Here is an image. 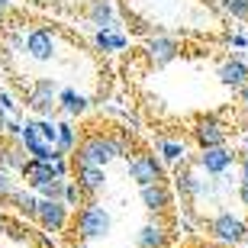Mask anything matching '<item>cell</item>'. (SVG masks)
<instances>
[{
    "label": "cell",
    "mask_w": 248,
    "mask_h": 248,
    "mask_svg": "<svg viewBox=\"0 0 248 248\" xmlns=\"http://www.w3.org/2000/svg\"><path fill=\"white\" fill-rule=\"evenodd\" d=\"M132 145L129 132H103V129H91L84 132L78 148L71 155L74 168H107L113 165L116 158H123Z\"/></svg>",
    "instance_id": "cell-1"
},
{
    "label": "cell",
    "mask_w": 248,
    "mask_h": 248,
    "mask_svg": "<svg viewBox=\"0 0 248 248\" xmlns=\"http://www.w3.org/2000/svg\"><path fill=\"white\" fill-rule=\"evenodd\" d=\"M110 229H113V216L100 200H84V206L74 210V232H78V242L107 239Z\"/></svg>",
    "instance_id": "cell-2"
},
{
    "label": "cell",
    "mask_w": 248,
    "mask_h": 248,
    "mask_svg": "<svg viewBox=\"0 0 248 248\" xmlns=\"http://www.w3.org/2000/svg\"><path fill=\"white\" fill-rule=\"evenodd\" d=\"M23 55L36 64H48L58 58V48H62V36H58L55 26H23Z\"/></svg>",
    "instance_id": "cell-3"
},
{
    "label": "cell",
    "mask_w": 248,
    "mask_h": 248,
    "mask_svg": "<svg viewBox=\"0 0 248 248\" xmlns=\"http://www.w3.org/2000/svg\"><path fill=\"white\" fill-rule=\"evenodd\" d=\"M58 91H62L58 81H52V78H36L32 84H26V100H23V107L32 110L39 120H48V116L58 113Z\"/></svg>",
    "instance_id": "cell-4"
},
{
    "label": "cell",
    "mask_w": 248,
    "mask_h": 248,
    "mask_svg": "<svg viewBox=\"0 0 248 248\" xmlns=\"http://www.w3.org/2000/svg\"><path fill=\"white\" fill-rule=\"evenodd\" d=\"M206 235H210L216 245H242L248 242V222L239 219V216H232V213H216L213 219H206Z\"/></svg>",
    "instance_id": "cell-5"
},
{
    "label": "cell",
    "mask_w": 248,
    "mask_h": 248,
    "mask_svg": "<svg viewBox=\"0 0 248 248\" xmlns=\"http://www.w3.org/2000/svg\"><path fill=\"white\" fill-rule=\"evenodd\" d=\"M129 177L136 181L139 187H152V184H165V165H161V158L155 152H136V155H129Z\"/></svg>",
    "instance_id": "cell-6"
},
{
    "label": "cell",
    "mask_w": 248,
    "mask_h": 248,
    "mask_svg": "<svg viewBox=\"0 0 248 248\" xmlns=\"http://www.w3.org/2000/svg\"><path fill=\"white\" fill-rule=\"evenodd\" d=\"M190 165L197 168V171H203L206 177H222L232 165H235V152H232L229 145H219V148H200V152L193 155Z\"/></svg>",
    "instance_id": "cell-7"
},
{
    "label": "cell",
    "mask_w": 248,
    "mask_h": 248,
    "mask_svg": "<svg viewBox=\"0 0 248 248\" xmlns=\"http://www.w3.org/2000/svg\"><path fill=\"white\" fill-rule=\"evenodd\" d=\"M193 142L200 148H219L229 142V129L219 116H200L193 123Z\"/></svg>",
    "instance_id": "cell-8"
},
{
    "label": "cell",
    "mask_w": 248,
    "mask_h": 248,
    "mask_svg": "<svg viewBox=\"0 0 248 248\" xmlns=\"http://www.w3.org/2000/svg\"><path fill=\"white\" fill-rule=\"evenodd\" d=\"M87 23L97 26V32H123V23L116 16V3L113 0H87Z\"/></svg>",
    "instance_id": "cell-9"
},
{
    "label": "cell",
    "mask_w": 248,
    "mask_h": 248,
    "mask_svg": "<svg viewBox=\"0 0 248 248\" xmlns=\"http://www.w3.org/2000/svg\"><path fill=\"white\" fill-rule=\"evenodd\" d=\"M177 55H181V46H177V39H174V36L152 32V36L145 39V58L155 64V68H165V64H171Z\"/></svg>",
    "instance_id": "cell-10"
},
{
    "label": "cell",
    "mask_w": 248,
    "mask_h": 248,
    "mask_svg": "<svg viewBox=\"0 0 248 248\" xmlns=\"http://www.w3.org/2000/svg\"><path fill=\"white\" fill-rule=\"evenodd\" d=\"M71 219V210L62 200H39V216L36 222L42 226V232H64Z\"/></svg>",
    "instance_id": "cell-11"
},
{
    "label": "cell",
    "mask_w": 248,
    "mask_h": 248,
    "mask_svg": "<svg viewBox=\"0 0 248 248\" xmlns=\"http://www.w3.org/2000/svg\"><path fill=\"white\" fill-rule=\"evenodd\" d=\"M174 232L168 229V222L161 216H152L145 226H139L136 232V248H168Z\"/></svg>",
    "instance_id": "cell-12"
},
{
    "label": "cell",
    "mask_w": 248,
    "mask_h": 248,
    "mask_svg": "<svg viewBox=\"0 0 248 248\" xmlns=\"http://www.w3.org/2000/svg\"><path fill=\"white\" fill-rule=\"evenodd\" d=\"M19 145L26 148V155L32 158V161H48V158L55 155V148H52L46 139H42V132H39V123H36V120H26V123H23Z\"/></svg>",
    "instance_id": "cell-13"
},
{
    "label": "cell",
    "mask_w": 248,
    "mask_h": 248,
    "mask_svg": "<svg viewBox=\"0 0 248 248\" xmlns=\"http://www.w3.org/2000/svg\"><path fill=\"white\" fill-rule=\"evenodd\" d=\"M139 200L152 216H168L174 206V193L168 184H152V187H139Z\"/></svg>",
    "instance_id": "cell-14"
},
{
    "label": "cell",
    "mask_w": 248,
    "mask_h": 248,
    "mask_svg": "<svg viewBox=\"0 0 248 248\" xmlns=\"http://www.w3.org/2000/svg\"><path fill=\"white\" fill-rule=\"evenodd\" d=\"M71 181L81 187L84 197H100L107 190V168H74L71 171Z\"/></svg>",
    "instance_id": "cell-15"
},
{
    "label": "cell",
    "mask_w": 248,
    "mask_h": 248,
    "mask_svg": "<svg viewBox=\"0 0 248 248\" xmlns=\"http://www.w3.org/2000/svg\"><path fill=\"white\" fill-rule=\"evenodd\" d=\"M91 97L87 93H81L78 87H62L58 91V113H64V120H78V116H84V113L91 110Z\"/></svg>",
    "instance_id": "cell-16"
},
{
    "label": "cell",
    "mask_w": 248,
    "mask_h": 248,
    "mask_svg": "<svg viewBox=\"0 0 248 248\" xmlns=\"http://www.w3.org/2000/svg\"><path fill=\"white\" fill-rule=\"evenodd\" d=\"M216 78H219L222 87H229V91L239 93L242 87L248 84V62H242V58H226V62L219 64Z\"/></svg>",
    "instance_id": "cell-17"
},
{
    "label": "cell",
    "mask_w": 248,
    "mask_h": 248,
    "mask_svg": "<svg viewBox=\"0 0 248 248\" xmlns=\"http://www.w3.org/2000/svg\"><path fill=\"white\" fill-rule=\"evenodd\" d=\"M26 161H29V155H26V148L19 145L16 139L0 136V168H7V171H13V174H23Z\"/></svg>",
    "instance_id": "cell-18"
},
{
    "label": "cell",
    "mask_w": 248,
    "mask_h": 248,
    "mask_svg": "<svg viewBox=\"0 0 248 248\" xmlns=\"http://www.w3.org/2000/svg\"><path fill=\"white\" fill-rule=\"evenodd\" d=\"M155 155L161 158V165H184L187 161V145L184 139H155Z\"/></svg>",
    "instance_id": "cell-19"
},
{
    "label": "cell",
    "mask_w": 248,
    "mask_h": 248,
    "mask_svg": "<svg viewBox=\"0 0 248 248\" xmlns=\"http://www.w3.org/2000/svg\"><path fill=\"white\" fill-rule=\"evenodd\" d=\"M39 200H42V197H39L36 190H29V187H19V190L10 197V206H13L19 216H26V219L36 222V216H39Z\"/></svg>",
    "instance_id": "cell-20"
},
{
    "label": "cell",
    "mask_w": 248,
    "mask_h": 248,
    "mask_svg": "<svg viewBox=\"0 0 248 248\" xmlns=\"http://www.w3.org/2000/svg\"><path fill=\"white\" fill-rule=\"evenodd\" d=\"M93 48L97 52H123L129 48L126 32H93Z\"/></svg>",
    "instance_id": "cell-21"
},
{
    "label": "cell",
    "mask_w": 248,
    "mask_h": 248,
    "mask_svg": "<svg viewBox=\"0 0 248 248\" xmlns=\"http://www.w3.org/2000/svg\"><path fill=\"white\" fill-rule=\"evenodd\" d=\"M78 142H81V136H78L74 123L71 120H58V152H62V155H74Z\"/></svg>",
    "instance_id": "cell-22"
},
{
    "label": "cell",
    "mask_w": 248,
    "mask_h": 248,
    "mask_svg": "<svg viewBox=\"0 0 248 248\" xmlns=\"http://www.w3.org/2000/svg\"><path fill=\"white\" fill-rule=\"evenodd\" d=\"M16 174L7 171V168H0V203H10V197L16 193Z\"/></svg>",
    "instance_id": "cell-23"
},
{
    "label": "cell",
    "mask_w": 248,
    "mask_h": 248,
    "mask_svg": "<svg viewBox=\"0 0 248 248\" xmlns=\"http://www.w3.org/2000/svg\"><path fill=\"white\" fill-rule=\"evenodd\" d=\"M36 123H39L42 139H46L52 148H58V120H55V116H48V120H36Z\"/></svg>",
    "instance_id": "cell-24"
},
{
    "label": "cell",
    "mask_w": 248,
    "mask_h": 248,
    "mask_svg": "<svg viewBox=\"0 0 248 248\" xmlns=\"http://www.w3.org/2000/svg\"><path fill=\"white\" fill-rule=\"evenodd\" d=\"M0 110L7 113L10 120H19V110H23V103H19L10 91H0Z\"/></svg>",
    "instance_id": "cell-25"
},
{
    "label": "cell",
    "mask_w": 248,
    "mask_h": 248,
    "mask_svg": "<svg viewBox=\"0 0 248 248\" xmlns=\"http://www.w3.org/2000/svg\"><path fill=\"white\" fill-rule=\"evenodd\" d=\"M62 203L68 206V210H78V206H84V193H81V187L74 184V181H68V187H64V197H62Z\"/></svg>",
    "instance_id": "cell-26"
},
{
    "label": "cell",
    "mask_w": 248,
    "mask_h": 248,
    "mask_svg": "<svg viewBox=\"0 0 248 248\" xmlns=\"http://www.w3.org/2000/svg\"><path fill=\"white\" fill-rule=\"evenodd\" d=\"M232 19H248V0H219Z\"/></svg>",
    "instance_id": "cell-27"
},
{
    "label": "cell",
    "mask_w": 248,
    "mask_h": 248,
    "mask_svg": "<svg viewBox=\"0 0 248 248\" xmlns=\"http://www.w3.org/2000/svg\"><path fill=\"white\" fill-rule=\"evenodd\" d=\"M239 184H248V152L239 158Z\"/></svg>",
    "instance_id": "cell-28"
},
{
    "label": "cell",
    "mask_w": 248,
    "mask_h": 248,
    "mask_svg": "<svg viewBox=\"0 0 248 248\" xmlns=\"http://www.w3.org/2000/svg\"><path fill=\"white\" fill-rule=\"evenodd\" d=\"M229 42H232V48H245L248 46V36H245V32H239V36H232Z\"/></svg>",
    "instance_id": "cell-29"
},
{
    "label": "cell",
    "mask_w": 248,
    "mask_h": 248,
    "mask_svg": "<svg viewBox=\"0 0 248 248\" xmlns=\"http://www.w3.org/2000/svg\"><path fill=\"white\" fill-rule=\"evenodd\" d=\"M239 200L248 206V184H239Z\"/></svg>",
    "instance_id": "cell-30"
},
{
    "label": "cell",
    "mask_w": 248,
    "mask_h": 248,
    "mask_svg": "<svg viewBox=\"0 0 248 248\" xmlns=\"http://www.w3.org/2000/svg\"><path fill=\"white\" fill-rule=\"evenodd\" d=\"M239 100H242V107H245V110H248V84H245V87H242V91H239Z\"/></svg>",
    "instance_id": "cell-31"
},
{
    "label": "cell",
    "mask_w": 248,
    "mask_h": 248,
    "mask_svg": "<svg viewBox=\"0 0 248 248\" xmlns=\"http://www.w3.org/2000/svg\"><path fill=\"white\" fill-rule=\"evenodd\" d=\"M7 123H10V116L3 110H0V136H3V129H7Z\"/></svg>",
    "instance_id": "cell-32"
},
{
    "label": "cell",
    "mask_w": 248,
    "mask_h": 248,
    "mask_svg": "<svg viewBox=\"0 0 248 248\" xmlns=\"http://www.w3.org/2000/svg\"><path fill=\"white\" fill-rule=\"evenodd\" d=\"M7 226H10V219H7V216H3V210H0V235L7 232Z\"/></svg>",
    "instance_id": "cell-33"
},
{
    "label": "cell",
    "mask_w": 248,
    "mask_h": 248,
    "mask_svg": "<svg viewBox=\"0 0 248 248\" xmlns=\"http://www.w3.org/2000/svg\"><path fill=\"white\" fill-rule=\"evenodd\" d=\"M3 13H7V0H0V26H3Z\"/></svg>",
    "instance_id": "cell-34"
},
{
    "label": "cell",
    "mask_w": 248,
    "mask_h": 248,
    "mask_svg": "<svg viewBox=\"0 0 248 248\" xmlns=\"http://www.w3.org/2000/svg\"><path fill=\"white\" fill-rule=\"evenodd\" d=\"M68 248H87V242H71Z\"/></svg>",
    "instance_id": "cell-35"
},
{
    "label": "cell",
    "mask_w": 248,
    "mask_h": 248,
    "mask_svg": "<svg viewBox=\"0 0 248 248\" xmlns=\"http://www.w3.org/2000/svg\"><path fill=\"white\" fill-rule=\"evenodd\" d=\"M200 248H229V245H216V242H210V245H200Z\"/></svg>",
    "instance_id": "cell-36"
},
{
    "label": "cell",
    "mask_w": 248,
    "mask_h": 248,
    "mask_svg": "<svg viewBox=\"0 0 248 248\" xmlns=\"http://www.w3.org/2000/svg\"><path fill=\"white\" fill-rule=\"evenodd\" d=\"M245 248H248V245H245Z\"/></svg>",
    "instance_id": "cell-37"
}]
</instances>
